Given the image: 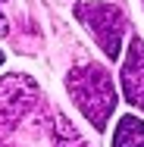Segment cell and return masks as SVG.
Instances as JSON below:
<instances>
[{"mask_svg":"<svg viewBox=\"0 0 144 147\" xmlns=\"http://www.w3.org/2000/svg\"><path fill=\"white\" fill-rule=\"evenodd\" d=\"M66 91L75 100V107L82 110V116L97 131H103L110 116H113V110H116V88H113L110 72L103 66H97V63L75 66L66 75Z\"/></svg>","mask_w":144,"mask_h":147,"instance_id":"6da1fadb","label":"cell"},{"mask_svg":"<svg viewBox=\"0 0 144 147\" xmlns=\"http://www.w3.org/2000/svg\"><path fill=\"white\" fill-rule=\"evenodd\" d=\"M75 19L91 31V38L97 41V47L110 59H119L122 53V34H125V16L113 3H100V0H82L75 3Z\"/></svg>","mask_w":144,"mask_h":147,"instance_id":"7a4b0ae2","label":"cell"},{"mask_svg":"<svg viewBox=\"0 0 144 147\" xmlns=\"http://www.w3.org/2000/svg\"><path fill=\"white\" fill-rule=\"evenodd\" d=\"M38 100V85L28 75H3L0 78V131L13 128L22 113Z\"/></svg>","mask_w":144,"mask_h":147,"instance_id":"3957f363","label":"cell"},{"mask_svg":"<svg viewBox=\"0 0 144 147\" xmlns=\"http://www.w3.org/2000/svg\"><path fill=\"white\" fill-rule=\"evenodd\" d=\"M122 94L132 107L144 110V41L138 34L128 38V53L122 66Z\"/></svg>","mask_w":144,"mask_h":147,"instance_id":"277c9868","label":"cell"},{"mask_svg":"<svg viewBox=\"0 0 144 147\" xmlns=\"http://www.w3.org/2000/svg\"><path fill=\"white\" fill-rule=\"evenodd\" d=\"M113 147H144V122L138 116H122L113 131Z\"/></svg>","mask_w":144,"mask_h":147,"instance_id":"5b68a950","label":"cell"},{"mask_svg":"<svg viewBox=\"0 0 144 147\" xmlns=\"http://www.w3.org/2000/svg\"><path fill=\"white\" fill-rule=\"evenodd\" d=\"M53 141H57V147H91L78 135V128L69 122L66 116H57V125H53Z\"/></svg>","mask_w":144,"mask_h":147,"instance_id":"8992f818","label":"cell"},{"mask_svg":"<svg viewBox=\"0 0 144 147\" xmlns=\"http://www.w3.org/2000/svg\"><path fill=\"white\" fill-rule=\"evenodd\" d=\"M6 31H9V28H6V19L0 16V34H6Z\"/></svg>","mask_w":144,"mask_h":147,"instance_id":"52a82bcc","label":"cell"},{"mask_svg":"<svg viewBox=\"0 0 144 147\" xmlns=\"http://www.w3.org/2000/svg\"><path fill=\"white\" fill-rule=\"evenodd\" d=\"M0 66H3V50H0Z\"/></svg>","mask_w":144,"mask_h":147,"instance_id":"ba28073f","label":"cell"},{"mask_svg":"<svg viewBox=\"0 0 144 147\" xmlns=\"http://www.w3.org/2000/svg\"><path fill=\"white\" fill-rule=\"evenodd\" d=\"M0 3H3V0H0Z\"/></svg>","mask_w":144,"mask_h":147,"instance_id":"9c48e42d","label":"cell"}]
</instances>
